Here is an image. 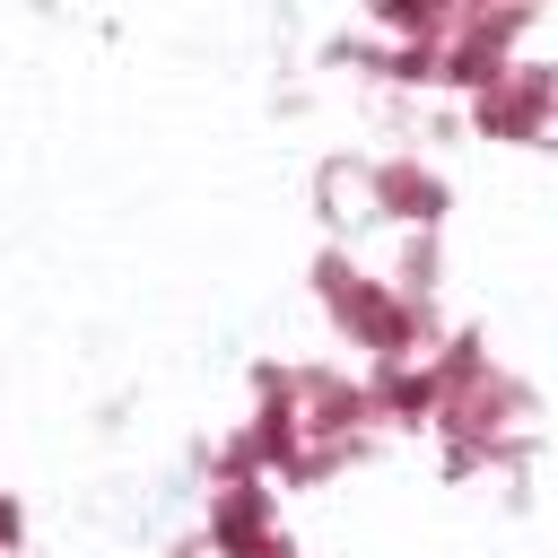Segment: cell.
Returning a JSON list of instances; mask_svg holds the SVG:
<instances>
[{
	"label": "cell",
	"mask_w": 558,
	"mask_h": 558,
	"mask_svg": "<svg viewBox=\"0 0 558 558\" xmlns=\"http://www.w3.org/2000/svg\"><path fill=\"white\" fill-rule=\"evenodd\" d=\"M26 549V506H17V488H0V558H17Z\"/></svg>",
	"instance_id": "ba28073f"
},
{
	"label": "cell",
	"mask_w": 558,
	"mask_h": 558,
	"mask_svg": "<svg viewBox=\"0 0 558 558\" xmlns=\"http://www.w3.org/2000/svg\"><path fill=\"white\" fill-rule=\"evenodd\" d=\"M357 375H366L375 427H392V436H427L436 427V375H427V357H410V366H357Z\"/></svg>",
	"instance_id": "8992f818"
},
{
	"label": "cell",
	"mask_w": 558,
	"mask_h": 558,
	"mask_svg": "<svg viewBox=\"0 0 558 558\" xmlns=\"http://www.w3.org/2000/svg\"><path fill=\"white\" fill-rule=\"evenodd\" d=\"M549 113H558V70L541 52H514L480 96H462V122L497 148H541L549 140Z\"/></svg>",
	"instance_id": "277c9868"
},
{
	"label": "cell",
	"mask_w": 558,
	"mask_h": 558,
	"mask_svg": "<svg viewBox=\"0 0 558 558\" xmlns=\"http://www.w3.org/2000/svg\"><path fill=\"white\" fill-rule=\"evenodd\" d=\"M532 35H541V9H532V0H453V26H445V44H436V87L480 96Z\"/></svg>",
	"instance_id": "7a4b0ae2"
},
{
	"label": "cell",
	"mask_w": 558,
	"mask_h": 558,
	"mask_svg": "<svg viewBox=\"0 0 558 558\" xmlns=\"http://www.w3.org/2000/svg\"><path fill=\"white\" fill-rule=\"evenodd\" d=\"M314 305H323V323L349 340L357 366H410V357H427L436 331H445V314L392 296L384 270L357 262V244H323V253H314Z\"/></svg>",
	"instance_id": "6da1fadb"
},
{
	"label": "cell",
	"mask_w": 558,
	"mask_h": 558,
	"mask_svg": "<svg viewBox=\"0 0 558 558\" xmlns=\"http://www.w3.org/2000/svg\"><path fill=\"white\" fill-rule=\"evenodd\" d=\"M296 427H305V445H323V453H366V436H384L375 427V401H366V375L357 366H331V357H305L296 366Z\"/></svg>",
	"instance_id": "5b68a950"
},
{
	"label": "cell",
	"mask_w": 558,
	"mask_h": 558,
	"mask_svg": "<svg viewBox=\"0 0 558 558\" xmlns=\"http://www.w3.org/2000/svg\"><path fill=\"white\" fill-rule=\"evenodd\" d=\"M384 288H392V296H410V305H436V288H445V235H401V253H392Z\"/></svg>",
	"instance_id": "52a82bcc"
},
{
	"label": "cell",
	"mask_w": 558,
	"mask_h": 558,
	"mask_svg": "<svg viewBox=\"0 0 558 558\" xmlns=\"http://www.w3.org/2000/svg\"><path fill=\"white\" fill-rule=\"evenodd\" d=\"M357 209L384 218V227H401V235H445V218H453V183H445L436 157H418V148H384V157H357Z\"/></svg>",
	"instance_id": "3957f363"
}]
</instances>
